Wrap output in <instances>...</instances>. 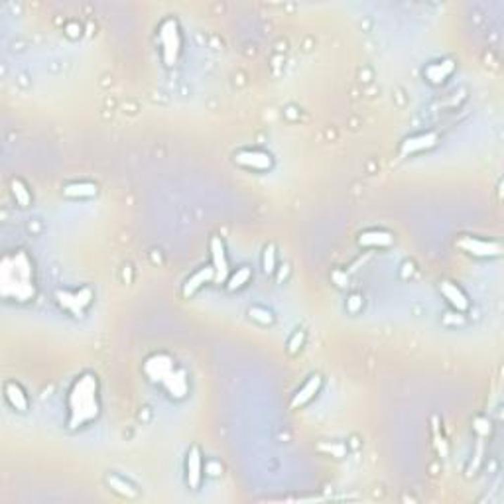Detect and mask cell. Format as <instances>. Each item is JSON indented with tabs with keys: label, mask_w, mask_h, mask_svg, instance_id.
<instances>
[{
	"label": "cell",
	"mask_w": 504,
	"mask_h": 504,
	"mask_svg": "<svg viewBox=\"0 0 504 504\" xmlns=\"http://www.w3.org/2000/svg\"><path fill=\"white\" fill-rule=\"evenodd\" d=\"M36 266L26 250L4 254L0 262V294L4 299L26 304L36 297Z\"/></svg>",
	"instance_id": "obj_1"
},
{
	"label": "cell",
	"mask_w": 504,
	"mask_h": 504,
	"mask_svg": "<svg viewBox=\"0 0 504 504\" xmlns=\"http://www.w3.org/2000/svg\"><path fill=\"white\" fill-rule=\"evenodd\" d=\"M67 427L79 429L101 415V386L95 373L79 375L67 390Z\"/></svg>",
	"instance_id": "obj_2"
},
{
	"label": "cell",
	"mask_w": 504,
	"mask_h": 504,
	"mask_svg": "<svg viewBox=\"0 0 504 504\" xmlns=\"http://www.w3.org/2000/svg\"><path fill=\"white\" fill-rule=\"evenodd\" d=\"M160 44V53L166 67L178 65L179 56L183 51V34L179 28V22L174 16H168L160 22L158 34H156Z\"/></svg>",
	"instance_id": "obj_3"
},
{
	"label": "cell",
	"mask_w": 504,
	"mask_h": 504,
	"mask_svg": "<svg viewBox=\"0 0 504 504\" xmlns=\"http://www.w3.org/2000/svg\"><path fill=\"white\" fill-rule=\"evenodd\" d=\"M95 299V294L89 286H83L79 290H56V302L61 309H65L67 314L75 317V319H81L85 317L87 309L93 304Z\"/></svg>",
	"instance_id": "obj_4"
},
{
	"label": "cell",
	"mask_w": 504,
	"mask_h": 504,
	"mask_svg": "<svg viewBox=\"0 0 504 504\" xmlns=\"http://www.w3.org/2000/svg\"><path fill=\"white\" fill-rule=\"evenodd\" d=\"M457 248L473 258H498L503 257V245L498 240H486L481 237L463 235L457 238Z\"/></svg>",
	"instance_id": "obj_5"
},
{
	"label": "cell",
	"mask_w": 504,
	"mask_h": 504,
	"mask_svg": "<svg viewBox=\"0 0 504 504\" xmlns=\"http://www.w3.org/2000/svg\"><path fill=\"white\" fill-rule=\"evenodd\" d=\"M235 164L240 168L252 169V172H270L274 168V156L260 148H245L235 152Z\"/></svg>",
	"instance_id": "obj_6"
},
{
	"label": "cell",
	"mask_w": 504,
	"mask_h": 504,
	"mask_svg": "<svg viewBox=\"0 0 504 504\" xmlns=\"http://www.w3.org/2000/svg\"><path fill=\"white\" fill-rule=\"evenodd\" d=\"M176 368H178V365H176V361L172 356L166 355V353H158V355H152L150 358H146L144 375L148 376L150 382L162 386L169 376L174 375Z\"/></svg>",
	"instance_id": "obj_7"
},
{
	"label": "cell",
	"mask_w": 504,
	"mask_h": 504,
	"mask_svg": "<svg viewBox=\"0 0 504 504\" xmlns=\"http://www.w3.org/2000/svg\"><path fill=\"white\" fill-rule=\"evenodd\" d=\"M209 257H211V266L215 272V282L225 284L228 274H231V262H228L227 247L221 237H211L209 240Z\"/></svg>",
	"instance_id": "obj_8"
},
{
	"label": "cell",
	"mask_w": 504,
	"mask_h": 504,
	"mask_svg": "<svg viewBox=\"0 0 504 504\" xmlns=\"http://www.w3.org/2000/svg\"><path fill=\"white\" fill-rule=\"evenodd\" d=\"M437 142H439V134L435 130H425V132H418V134H412V136H406L400 142V156L422 154L425 150L435 148Z\"/></svg>",
	"instance_id": "obj_9"
},
{
	"label": "cell",
	"mask_w": 504,
	"mask_h": 504,
	"mask_svg": "<svg viewBox=\"0 0 504 504\" xmlns=\"http://www.w3.org/2000/svg\"><path fill=\"white\" fill-rule=\"evenodd\" d=\"M203 471H205V463H203V453L199 445H191L186 455V483L191 491H199L203 484Z\"/></svg>",
	"instance_id": "obj_10"
},
{
	"label": "cell",
	"mask_w": 504,
	"mask_h": 504,
	"mask_svg": "<svg viewBox=\"0 0 504 504\" xmlns=\"http://www.w3.org/2000/svg\"><path fill=\"white\" fill-rule=\"evenodd\" d=\"M321 388H323V376L319 375V373L309 375L306 382L297 388V392L294 394V398H292V402H290V408H292V410H299V408L307 406L321 392Z\"/></svg>",
	"instance_id": "obj_11"
},
{
	"label": "cell",
	"mask_w": 504,
	"mask_h": 504,
	"mask_svg": "<svg viewBox=\"0 0 504 504\" xmlns=\"http://www.w3.org/2000/svg\"><path fill=\"white\" fill-rule=\"evenodd\" d=\"M439 294L444 296V299L453 307L457 314H467L469 307H471V302H469V296L463 292V287H459L455 282L451 280H444L439 284Z\"/></svg>",
	"instance_id": "obj_12"
},
{
	"label": "cell",
	"mask_w": 504,
	"mask_h": 504,
	"mask_svg": "<svg viewBox=\"0 0 504 504\" xmlns=\"http://www.w3.org/2000/svg\"><path fill=\"white\" fill-rule=\"evenodd\" d=\"M455 71H457V63H455L453 60H449V58H444V60L434 61V63L425 65L424 77L429 85L439 87V85H444L445 81L453 75Z\"/></svg>",
	"instance_id": "obj_13"
},
{
	"label": "cell",
	"mask_w": 504,
	"mask_h": 504,
	"mask_svg": "<svg viewBox=\"0 0 504 504\" xmlns=\"http://www.w3.org/2000/svg\"><path fill=\"white\" fill-rule=\"evenodd\" d=\"M211 282H215V272H213V266L209 264V266H201L199 270H195L191 276L183 282V287H181V294L186 299L189 297H193L198 294L199 290L203 286H207Z\"/></svg>",
	"instance_id": "obj_14"
},
{
	"label": "cell",
	"mask_w": 504,
	"mask_h": 504,
	"mask_svg": "<svg viewBox=\"0 0 504 504\" xmlns=\"http://www.w3.org/2000/svg\"><path fill=\"white\" fill-rule=\"evenodd\" d=\"M392 243H394L392 233L382 228H368L356 237V245L363 248H388L392 247Z\"/></svg>",
	"instance_id": "obj_15"
},
{
	"label": "cell",
	"mask_w": 504,
	"mask_h": 504,
	"mask_svg": "<svg viewBox=\"0 0 504 504\" xmlns=\"http://www.w3.org/2000/svg\"><path fill=\"white\" fill-rule=\"evenodd\" d=\"M169 398H174V400H183L186 396L189 394V378L186 375V370H181V368H176L174 370V375L169 376L168 380L164 382V385L160 386Z\"/></svg>",
	"instance_id": "obj_16"
},
{
	"label": "cell",
	"mask_w": 504,
	"mask_h": 504,
	"mask_svg": "<svg viewBox=\"0 0 504 504\" xmlns=\"http://www.w3.org/2000/svg\"><path fill=\"white\" fill-rule=\"evenodd\" d=\"M4 398H6V402L11 404L12 410H16V412H20V414H26L28 408H30L28 396H26L24 388H22L16 380H6V382H4Z\"/></svg>",
	"instance_id": "obj_17"
},
{
	"label": "cell",
	"mask_w": 504,
	"mask_h": 504,
	"mask_svg": "<svg viewBox=\"0 0 504 504\" xmlns=\"http://www.w3.org/2000/svg\"><path fill=\"white\" fill-rule=\"evenodd\" d=\"M105 481H107V484L110 486V491H112V493H117L119 496H122V498H129V500L138 498V494H140L138 489L130 483V481H127L124 477L110 473L105 477Z\"/></svg>",
	"instance_id": "obj_18"
},
{
	"label": "cell",
	"mask_w": 504,
	"mask_h": 504,
	"mask_svg": "<svg viewBox=\"0 0 504 504\" xmlns=\"http://www.w3.org/2000/svg\"><path fill=\"white\" fill-rule=\"evenodd\" d=\"M61 193L71 199H91L99 193V188H97V183H91V181H73V183L63 186Z\"/></svg>",
	"instance_id": "obj_19"
},
{
	"label": "cell",
	"mask_w": 504,
	"mask_h": 504,
	"mask_svg": "<svg viewBox=\"0 0 504 504\" xmlns=\"http://www.w3.org/2000/svg\"><path fill=\"white\" fill-rule=\"evenodd\" d=\"M252 280V268L250 266H238L237 270H231L225 287L227 292H238L243 287H247Z\"/></svg>",
	"instance_id": "obj_20"
},
{
	"label": "cell",
	"mask_w": 504,
	"mask_h": 504,
	"mask_svg": "<svg viewBox=\"0 0 504 504\" xmlns=\"http://www.w3.org/2000/svg\"><path fill=\"white\" fill-rule=\"evenodd\" d=\"M11 193L14 201L20 205L22 209L30 207L32 205V191L30 188L26 186V181L20 178H12L11 181Z\"/></svg>",
	"instance_id": "obj_21"
},
{
	"label": "cell",
	"mask_w": 504,
	"mask_h": 504,
	"mask_svg": "<svg viewBox=\"0 0 504 504\" xmlns=\"http://www.w3.org/2000/svg\"><path fill=\"white\" fill-rule=\"evenodd\" d=\"M262 270H264V274H268V276H272L278 270V252L276 247H274L272 243L266 245L264 250H262Z\"/></svg>",
	"instance_id": "obj_22"
},
{
	"label": "cell",
	"mask_w": 504,
	"mask_h": 504,
	"mask_svg": "<svg viewBox=\"0 0 504 504\" xmlns=\"http://www.w3.org/2000/svg\"><path fill=\"white\" fill-rule=\"evenodd\" d=\"M248 317L254 319L260 325H272L276 321V316L272 314V309H268L264 306H252L248 307Z\"/></svg>",
	"instance_id": "obj_23"
},
{
	"label": "cell",
	"mask_w": 504,
	"mask_h": 504,
	"mask_svg": "<svg viewBox=\"0 0 504 504\" xmlns=\"http://www.w3.org/2000/svg\"><path fill=\"white\" fill-rule=\"evenodd\" d=\"M317 449L321 453L335 457V459H343L349 453V447L343 441H321V444L317 445Z\"/></svg>",
	"instance_id": "obj_24"
},
{
	"label": "cell",
	"mask_w": 504,
	"mask_h": 504,
	"mask_svg": "<svg viewBox=\"0 0 504 504\" xmlns=\"http://www.w3.org/2000/svg\"><path fill=\"white\" fill-rule=\"evenodd\" d=\"M304 343H306V331H304V329H296V331L290 335V339H287V353H290V355L299 353V349L304 347Z\"/></svg>",
	"instance_id": "obj_25"
},
{
	"label": "cell",
	"mask_w": 504,
	"mask_h": 504,
	"mask_svg": "<svg viewBox=\"0 0 504 504\" xmlns=\"http://www.w3.org/2000/svg\"><path fill=\"white\" fill-rule=\"evenodd\" d=\"M474 432L479 435H486V434H491V422L486 420V418H477L474 420Z\"/></svg>",
	"instance_id": "obj_26"
},
{
	"label": "cell",
	"mask_w": 504,
	"mask_h": 504,
	"mask_svg": "<svg viewBox=\"0 0 504 504\" xmlns=\"http://www.w3.org/2000/svg\"><path fill=\"white\" fill-rule=\"evenodd\" d=\"M361 306H363V299H361V296H356V294H353V296L347 299V309H349L351 314H356V311L361 309Z\"/></svg>",
	"instance_id": "obj_27"
},
{
	"label": "cell",
	"mask_w": 504,
	"mask_h": 504,
	"mask_svg": "<svg viewBox=\"0 0 504 504\" xmlns=\"http://www.w3.org/2000/svg\"><path fill=\"white\" fill-rule=\"evenodd\" d=\"M333 280H335V284L339 287H347L349 286V278L345 276V280H341V270H335L333 272Z\"/></svg>",
	"instance_id": "obj_28"
},
{
	"label": "cell",
	"mask_w": 504,
	"mask_h": 504,
	"mask_svg": "<svg viewBox=\"0 0 504 504\" xmlns=\"http://www.w3.org/2000/svg\"><path fill=\"white\" fill-rule=\"evenodd\" d=\"M286 276H287V264H282V266H280V274H278V282H282Z\"/></svg>",
	"instance_id": "obj_29"
}]
</instances>
